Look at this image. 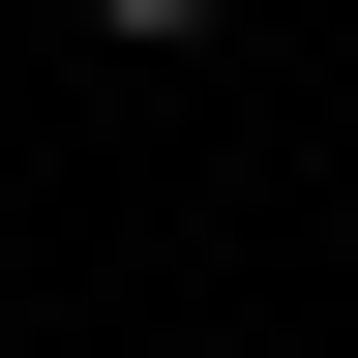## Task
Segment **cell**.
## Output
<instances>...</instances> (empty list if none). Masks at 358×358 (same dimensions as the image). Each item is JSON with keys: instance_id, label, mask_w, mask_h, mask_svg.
<instances>
[{"instance_id": "1", "label": "cell", "mask_w": 358, "mask_h": 358, "mask_svg": "<svg viewBox=\"0 0 358 358\" xmlns=\"http://www.w3.org/2000/svg\"><path fill=\"white\" fill-rule=\"evenodd\" d=\"M90 30H209V0H90Z\"/></svg>"}]
</instances>
